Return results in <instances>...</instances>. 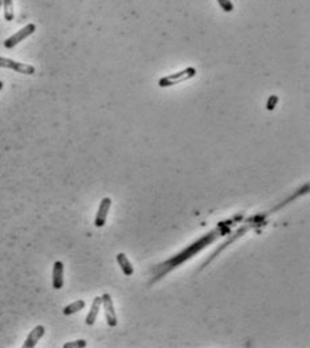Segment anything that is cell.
<instances>
[{
	"label": "cell",
	"instance_id": "cell-17",
	"mask_svg": "<svg viewBox=\"0 0 310 348\" xmlns=\"http://www.w3.org/2000/svg\"><path fill=\"white\" fill-rule=\"evenodd\" d=\"M3 86H4V83H3V82L0 80V91H1V88H3Z\"/></svg>",
	"mask_w": 310,
	"mask_h": 348
},
{
	"label": "cell",
	"instance_id": "cell-9",
	"mask_svg": "<svg viewBox=\"0 0 310 348\" xmlns=\"http://www.w3.org/2000/svg\"><path fill=\"white\" fill-rule=\"evenodd\" d=\"M53 286L54 289H62L63 286V263L59 260L53 267Z\"/></svg>",
	"mask_w": 310,
	"mask_h": 348
},
{
	"label": "cell",
	"instance_id": "cell-1",
	"mask_svg": "<svg viewBox=\"0 0 310 348\" xmlns=\"http://www.w3.org/2000/svg\"><path fill=\"white\" fill-rule=\"evenodd\" d=\"M243 218V213H238V214H235V216H232L231 218L221 221V222H219V224L216 225V228H213L211 232L204 234L203 237L196 240L195 243L188 245L186 249L180 251L177 255L172 256L169 260L164 261V263H161V264H159L157 267H155V276L152 278L151 284L159 281L160 278H164L165 275L169 274L171 271H173V269H176L177 267L184 264L186 261L191 260L194 256L198 255V253L203 251V249H206V248L208 247L209 244H212L215 240L223 237V236H227V234L231 232V229L234 228V225L242 222Z\"/></svg>",
	"mask_w": 310,
	"mask_h": 348
},
{
	"label": "cell",
	"instance_id": "cell-14",
	"mask_svg": "<svg viewBox=\"0 0 310 348\" xmlns=\"http://www.w3.org/2000/svg\"><path fill=\"white\" fill-rule=\"evenodd\" d=\"M88 346L86 340H76V342H69L63 344V348H84Z\"/></svg>",
	"mask_w": 310,
	"mask_h": 348
},
{
	"label": "cell",
	"instance_id": "cell-7",
	"mask_svg": "<svg viewBox=\"0 0 310 348\" xmlns=\"http://www.w3.org/2000/svg\"><path fill=\"white\" fill-rule=\"evenodd\" d=\"M110 208H111L110 197H105V199L101 200L97 214H96V220H94V225H96L97 228H102V226L105 225L107 218V213H109V210H110Z\"/></svg>",
	"mask_w": 310,
	"mask_h": 348
},
{
	"label": "cell",
	"instance_id": "cell-4",
	"mask_svg": "<svg viewBox=\"0 0 310 348\" xmlns=\"http://www.w3.org/2000/svg\"><path fill=\"white\" fill-rule=\"evenodd\" d=\"M36 30V26L34 24V23H30V24H27L26 27H23L22 30H19L16 34H13L12 36H9L8 39L4 40V47L5 49H13L16 44H19L20 42H23V40L26 39V38H28L30 35H32L34 32H35Z\"/></svg>",
	"mask_w": 310,
	"mask_h": 348
},
{
	"label": "cell",
	"instance_id": "cell-10",
	"mask_svg": "<svg viewBox=\"0 0 310 348\" xmlns=\"http://www.w3.org/2000/svg\"><path fill=\"white\" fill-rule=\"evenodd\" d=\"M102 305V299L101 296H97L94 297L93 303H92V307H90V311H89L88 316H86V324L88 326H93L96 320H97L98 313H100V308Z\"/></svg>",
	"mask_w": 310,
	"mask_h": 348
},
{
	"label": "cell",
	"instance_id": "cell-16",
	"mask_svg": "<svg viewBox=\"0 0 310 348\" xmlns=\"http://www.w3.org/2000/svg\"><path fill=\"white\" fill-rule=\"evenodd\" d=\"M277 103H278V97H277V95H270L269 101L266 103V109L269 111H273L275 109Z\"/></svg>",
	"mask_w": 310,
	"mask_h": 348
},
{
	"label": "cell",
	"instance_id": "cell-8",
	"mask_svg": "<svg viewBox=\"0 0 310 348\" xmlns=\"http://www.w3.org/2000/svg\"><path fill=\"white\" fill-rule=\"evenodd\" d=\"M44 332H46V328H44L42 324H39V326H36L34 330L28 334V336H27V339L24 340V343H23V348H34L36 346V343L39 342L42 338H43Z\"/></svg>",
	"mask_w": 310,
	"mask_h": 348
},
{
	"label": "cell",
	"instance_id": "cell-11",
	"mask_svg": "<svg viewBox=\"0 0 310 348\" xmlns=\"http://www.w3.org/2000/svg\"><path fill=\"white\" fill-rule=\"evenodd\" d=\"M117 263L120 265L121 271L124 272L125 276H132L133 272H134V268H133L132 263L129 261V259L126 257L125 253H118L117 255Z\"/></svg>",
	"mask_w": 310,
	"mask_h": 348
},
{
	"label": "cell",
	"instance_id": "cell-3",
	"mask_svg": "<svg viewBox=\"0 0 310 348\" xmlns=\"http://www.w3.org/2000/svg\"><path fill=\"white\" fill-rule=\"evenodd\" d=\"M196 75V69L194 67H187L183 71H179V72H175V74L165 75L161 79L159 80L160 87H171V86H175L177 83H182V82H186L188 79H192Z\"/></svg>",
	"mask_w": 310,
	"mask_h": 348
},
{
	"label": "cell",
	"instance_id": "cell-6",
	"mask_svg": "<svg viewBox=\"0 0 310 348\" xmlns=\"http://www.w3.org/2000/svg\"><path fill=\"white\" fill-rule=\"evenodd\" d=\"M102 305L105 309V317H106V323L109 327L117 326V315L114 311V304H113V299L109 293L101 296Z\"/></svg>",
	"mask_w": 310,
	"mask_h": 348
},
{
	"label": "cell",
	"instance_id": "cell-18",
	"mask_svg": "<svg viewBox=\"0 0 310 348\" xmlns=\"http://www.w3.org/2000/svg\"><path fill=\"white\" fill-rule=\"evenodd\" d=\"M1 5H3V1H1V0H0V8H1Z\"/></svg>",
	"mask_w": 310,
	"mask_h": 348
},
{
	"label": "cell",
	"instance_id": "cell-13",
	"mask_svg": "<svg viewBox=\"0 0 310 348\" xmlns=\"http://www.w3.org/2000/svg\"><path fill=\"white\" fill-rule=\"evenodd\" d=\"M3 1V7H4V19L7 22H12L13 20V0H1Z\"/></svg>",
	"mask_w": 310,
	"mask_h": 348
},
{
	"label": "cell",
	"instance_id": "cell-15",
	"mask_svg": "<svg viewBox=\"0 0 310 348\" xmlns=\"http://www.w3.org/2000/svg\"><path fill=\"white\" fill-rule=\"evenodd\" d=\"M217 3H219V5H220L221 9H223L224 12H231V11H234V4H232V1H231V0H217Z\"/></svg>",
	"mask_w": 310,
	"mask_h": 348
},
{
	"label": "cell",
	"instance_id": "cell-12",
	"mask_svg": "<svg viewBox=\"0 0 310 348\" xmlns=\"http://www.w3.org/2000/svg\"><path fill=\"white\" fill-rule=\"evenodd\" d=\"M85 305H86V303H85L84 300H77V301H74V303H71V304L66 305V307L63 308V315H65V316H70V315H74V313L80 312L81 309H84Z\"/></svg>",
	"mask_w": 310,
	"mask_h": 348
},
{
	"label": "cell",
	"instance_id": "cell-5",
	"mask_svg": "<svg viewBox=\"0 0 310 348\" xmlns=\"http://www.w3.org/2000/svg\"><path fill=\"white\" fill-rule=\"evenodd\" d=\"M0 67H4V69H11V70H15L20 72V74L24 75H32L35 74V67L31 66V65H26V63L15 62L12 59H8V58L0 57Z\"/></svg>",
	"mask_w": 310,
	"mask_h": 348
},
{
	"label": "cell",
	"instance_id": "cell-2",
	"mask_svg": "<svg viewBox=\"0 0 310 348\" xmlns=\"http://www.w3.org/2000/svg\"><path fill=\"white\" fill-rule=\"evenodd\" d=\"M309 192V184H305V185H302L300 189L297 190V192H294V194L293 196H290L288 200H285V201H282V203L279 204V205H277L275 208H273V209H270L269 211H265V213H258V214H255L254 217H250L247 221H246V224H243L242 226H240L239 229L236 230L231 237H228L224 241V243L221 244L220 247L217 248L216 251L213 252L212 253V256L209 257L208 260L206 261L203 265H202V269L203 268H206L207 265L211 263V261L216 257L219 253H220L221 251H224L230 244H232V243H235L238 238H240L242 236H244V234L247 233V232H250V230H253V229H257V228H259V226H265L266 224H267V218H269V216H270L271 213H275L277 210H279V209H282V208H285L286 205H288L289 203H292L293 200H296V199H298V197H301V196H304L305 193H308Z\"/></svg>",
	"mask_w": 310,
	"mask_h": 348
}]
</instances>
